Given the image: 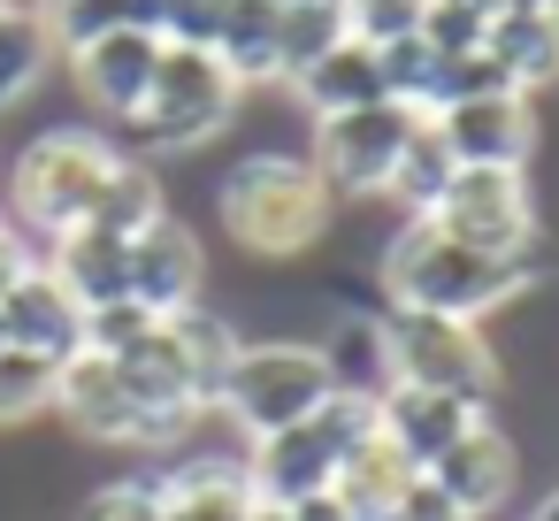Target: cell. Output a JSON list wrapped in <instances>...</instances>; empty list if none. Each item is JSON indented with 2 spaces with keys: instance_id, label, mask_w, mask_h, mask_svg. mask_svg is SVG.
Wrapping results in <instances>:
<instances>
[{
  "instance_id": "6da1fadb",
  "label": "cell",
  "mask_w": 559,
  "mask_h": 521,
  "mask_svg": "<svg viewBox=\"0 0 559 521\" xmlns=\"http://www.w3.org/2000/svg\"><path fill=\"white\" fill-rule=\"evenodd\" d=\"M330 208L337 200L314 177V162L307 154H276V146L230 162L223 185H215V215H223L230 246L253 253V261H299L307 246H322L330 238Z\"/></svg>"
},
{
  "instance_id": "7a4b0ae2",
  "label": "cell",
  "mask_w": 559,
  "mask_h": 521,
  "mask_svg": "<svg viewBox=\"0 0 559 521\" xmlns=\"http://www.w3.org/2000/svg\"><path fill=\"white\" fill-rule=\"evenodd\" d=\"M536 284V253L528 261H490V253H467L452 246L437 223H399L391 246H383V292L391 307H414V315H460V322H483L490 307H506L513 292Z\"/></svg>"
},
{
  "instance_id": "3957f363",
  "label": "cell",
  "mask_w": 559,
  "mask_h": 521,
  "mask_svg": "<svg viewBox=\"0 0 559 521\" xmlns=\"http://www.w3.org/2000/svg\"><path fill=\"white\" fill-rule=\"evenodd\" d=\"M116 154H123L116 139L78 131V123L39 131V139L9 162V208H0V215H9L24 238H62V230H78V223L93 215V200H100Z\"/></svg>"
},
{
  "instance_id": "277c9868",
  "label": "cell",
  "mask_w": 559,
  "mask_h": 521,
  "mask_svg": "<svg viewBox=\"0 0 559 521\" xmlns=\"http://www.w3.org/2000/svg\"><path fill=\"white\" fill-rule=\"evenodd\" d=\"M368 429H376V399L330 391L307 422H292V429H276V437H253L238 467H246V483H253L261 506H299V498H314V490L337 483L345 452H353Z\"/></svg>"
},
{
  "instance_id": "5b68a950",
  "label": "cell",
  "mask_w": 559,
  "mask_h": 521,
  "mask_svg": "<svg viewBox=\"0 0 559 521\" xmlns=\"http://www.w3.org/2000/svg\"><path fill=\"white\" fill-rule=\"evenodd\" d=\"M238 100H246V85L223 70V55H207V47H169V39H162L154 93H146V108H139L123 131H131V146H146V154H200L215 131H230Z\"/></svg>"
},
{
  "instance_id": "8992f818",
  "label": "cell",
  "mask_w": 559,
  "mask_h": 521,
  "mask_svg": "<svg viewBox=\"0 0 559 521\" xmlns=\"http://www.w3.org/2000/svg\"><path fill=\"white\" fill-rule=\"evenodd\" d=\"M330 391H337V383H330L322 345H307V338H261V345H238L230 383H223L215 406H223V414L246 429V445H253V437H276V429L307 422Z\"/></svg>"
},
{
  "instance_id": "52a82bcc",
  "label": "cell",
  "mask_w": 559,
  "mask_h": 521,
  "mask_svg": "<svg viewBox=\"0 0 559 521\" xmlns=\"http://www.w3.org/2000/svg\"><path fill=\"white\" fill-rule=\"evenodd\" d=\"M383 360H391V383L452 391L467 406H490V391H498V353H490L483 322H460V315L391 307L383 315Z\"/></svg>"
},
{
  "instance_id": "ba28073f",
  "label": "cell",
  "mask_w": 559,
  "mask_h": 521,
  "mask_svg": "<svg viewBox=\"0 0 559 521\" xmlns=\"http://www.w3.org/2000/svg\"><path fill=\"white\" fill-rule=\"evenodd\" d=\"M421 223H437L467 253L528 261L536 253V192H528V169H452L444 200Z\"/></svg>"
},
{
  "instance_id": "9c48e42d",
  "label": "cell",
  "mask_w": 559,
  "mask_h": 521,
  "mask_svg": "<svg viewBox=\"0 0 559 521\" xmlns=\"http://www.w3.org/2000/svg\"><path fill=\"white\" fill-rule=\"evenodd\" d=\"M421 131L414 108L376 100V108H345V116H314V177L330 185V200H383L406 139Z\"/></svg>"
},
{
  "instance_id": "30bf717a",
  "label": "cell",
  "mask_w": 559,
  "mask_h": 521,
  "mask_svg": "<svg viewBox=\"0 0 559 521\" xmlns=\"http://www.w3.org/2000/svg\"><path fill=\"white\" fill-rule=\"evenodd\" d=\"M444 139L452 169H528L536 154V100L528 93H490V100H452L429 116Z\"/></svg>"
},
{
  "instance_id": "8fae6325",
  "label": "cell",
  "mask_w": 559,
  "mask_h": 521,
  "mask_svg": "<svg viewBox=\"0 0 559 521\" xmlns=\"http://www.w3.org/2000/svg\"><path fill=\"white\" fill-rule=\"evenodd\" d=\"M200 284H207V246H200L192 223L162 215V223H146V230L131 238V299H139L154 322L200 307Z\"/></svg>"
},
{
  "instance_id": "7c38bea8",
  "label": "cell",
  "mask_w": 559,
  "mask_h": 521,
  "mask_svg": "<svg viewBox=\"0 0 559 521\" xmlns=\"http://www.w3.org/2000/svg\"><path fill=\"white\" fill-rule=\"evenodd\" d=\"M154 62H162V39L154 32H100L93 47H78L70 55V78H78V93L108 116V123H131L139 108H146V93H154Z\"/></svg>"
},
{
  "instance_id": "4fadbf2b",
  "label": "cell",
  "mask_w": 559,
  "mask_h": 521,
  "mask_svg": "<svg viewBox=\"0 0 559 521\" xmlns=\"http://www.w3.org/2000/svg\"><path fill=\"white\" fill-rule=\"evenodd\" d=\"M55 414H62L85 445H146L139 406H131V391H123V376H116L108 353H70V360L55 368Z\"/></svg>"
},
{
  "instance_id": "5bb4252c",
  "label": "cell",
  "mask_w": 559,
  "mask_h": 521,
  "mask_svg": "<svg viewBox=\"0 0 559 521\" xmlns=\"http://www.w3.org/2000/svg\"><path fill=\"white\" fill-rule=\"evenodd\" d=\"M421 475H429V483H437V490H444V498H452L467 521H483V513H498V506L513 498L521 452H513V437H506V429L483 414V422H475V429H467L452 452H437Z\"/></svg>"
},
{
  "instance_id": "9a60e30c",
  "label": "cell",
  "mask_w": 559,
  "mask_h": 521,
  "mask_svg": "<svg viewBox=\"0 0 559 521\" xmlns=\"http://www.w3.org/2000/svg\"><path fill=\"white\" fill-rule=\"evenodd\" d=\"M0 345H16V353H39V360H70V353H85V307L47 276V261L0 299Z\"/></svg>"
},
{
  "instance_id": "2e32d148",
  "label": "cell",
  "mask_w": 559,
  "mask_h": 521,
  "mask_svg": "<svg viewBox=\"0 0 559 521\" xmlns=\"http://www.w3.org/2000/svg\"><path fill=\"white\" fill-rule=\"evenodd\" d=\"M483 422V406H467V399H452V391H414V383H391L383 399H376V429L414 460V467H429L437 452H452L467 429Z\"/></svg>"
},
{
  "instance_id": "e0dca14e",
  "label": "cell",
  "mask_w": 559,
  "mask_h": 521,
  "mask_svg": "<svg viewBox=\"0 0 559 521\" xmlns=\"http://www.w3.org/2000/svg\"><path fill=\"white\" fill-rule=\"evenodd\" d=\"M47 276L93 315V307H108V299H131V246L123 238H108V230H93V223H78V230H62V238H47Z\"/></svg>"
},
{
  "instance_id": "ac0fdd59",
  "label": "cell",
  "mask_w": 559,
  "mask_h": 521,
  "mask_svg": "<svg viewBox=\"0 0 559 521\" xmlns=\"http://www.w3.org/2000/svg\"><path fill=\"white\" fill-rule=\"evenodd\" d=\"M414 475H421V467H414L383 429H368V437L345 452V467H337L330 498L345 506V521H391V506H399V490H406Z\"/></svg>"
},
{
  "instance_id": "d6986e66",
  "label": "cell",
  "mask_w": 559,
  "mask_h": 521,
  "mask_svg": "<svg viewBox=\"0 0 559 521\" xmlns=\"http://www.w3.org/2000/svg\"><path fill=\"white\" fill-rule=\"evenodd\" d=\"M483 55H490L498 78H506L513 93H528V100H536L544 85H559V32L544 24V9H498Z\"/></svg>"
},
{
  "instance_id": "ffe728a7",
  "label": "cell",
  "mask_w": 559,
  "mask_h": 521,
  "mask_svg": "<svg viewBox=\"0 0 559 521\" xmlns=\"http://www.w3.org/2000/svg\"><path fill=\"white\" fill-rule=\"evenodd\" d=\"M154 490H162V521H246L253 513V483L238 460H185Z\"/></svg>"
},
{
  "instance_id": "44dd1931",
  "label": "cell",
  "mask_w": 559,
  "mask_h": 521,
  "mask_svg": "<svg viewBox=\"0 0 559 521\" xmlns=\"http://www.w3.org/2000/svg\"><path fill=\"white\" fill-rule=\"evenodd\" d=\"M292 93L307 100V116H345V108H376L383 78H376V47L368 39H337L314 70L292 78Z\"/></svg>"
},
{
  "instance_id": "7402d4cb",
  "label": "cell",
  "mask_w": 559,
  "mask_h": 521,
  "mask_svg": "<svg viewBox=\"0 0 559 521\" xmlns=\"http://www.w3.org/2000/svg\"><path fill=\"white\" fill-rule=\"evenodd\" d=\"M169 338H177V353H185V376H192V399H200V414H215V399H223V383H230V360H238V322L230 315H215V307H185V315H169Z\"/></svg>"
},
{
  "instance_id": "603a6c76",
  "label": "cell",
  "mask_w": 559,
  "mask_h": 521,
  "mask_svg": "<svg viewBox=\"0 0 559 521\" xmlns=\"http://www.w3.org/2000/svg\"><path fill=\"white\" fill-rule=\"evenodd\" d=\"M169 215V192H162V177H154V162H139V154H116V169H108V185H100V200H93V230H108V238H139L146 223H162Z\"/></svg>"
},
{
  "instance_id": "cb8c5ba5",
  "label": "cell",
  "mask_w": 559,
  "mask_h": 521,
  "mask_svg": "<svg viewBox=\"0 0 559 521\" xmlns=\"http://www.w3.org/2000/svg\"><path fill=\"white\" fill-rule=\"evenodd\" d=\"M276 16H284V0H230V16H223V70L253 93V85H276Z\"/></svg>"
},
{
  "instance_id": "d4e9b609",
  "label": "cell",
  "mask_w": 559,
  "mask_h": 521,
  "mask_svg": "<svg viewBox=\"0 0 559 521\" xmlns=\"http://www.w3.org/2000/svg\"><path fill=\"white\" fill-rule=\"evenodd\" d=\"M337 39H353L345 0H284V16H276V85H292L299 70H314Z\"/></svg>"
},
{
  "instance_id": "484cf974",
  "label": "cell",
  "mask_w": 559,
  "mask_h": 521,
  "mask_svg": "<svg viewBox=\"0 0 559 521\" xmlns=\"http://www.w3.org/2000/svg\"><path fill=\"white\" fill-rule=\"evenodd\" d=\"M322 360H330V383H337V391L383 399V391H391V360H383V315H337V330H330Z\"/></svg>"
},
{
  "instance_id": "4316f807",
  "label": "cell",
  "mask_w": 559,
  "mask_h": 521,
  "mask_svg": "<svg viewBox=\"0 0 559 521\" xmlns=\"http://www.w3.org/2000/svg\"><path fill=\"white\" fill-rule=\"evenodd\" d=\"M444 185H452V154H444V139H437L429 116H421V131L406 139V154H399V169H391V185H383V200L414 223V215H429V208L444 200Z\"/></svg>"
},
{
  "instance_id": "83f0119b",
  "label": "cell",
  "mask_w": 559,
  "mask_h": 521,
  "mask_svg": "<svg viewBox=\"0 0 559 521\" xmlns=\"http://www.w3.org/2000/svg\"><path fill=\"white\" fill-rule=\"evenodd\" d=\"M47 62H55V39H47V24L0 16V116H9L16 100H32V85L47 78Z\"/></svg>"
},
{
  "instance_id": "f1b7e54d",
  "label": "cell",
  "mask_w": 559,
  "mask_h": 521,
  "mask_svg": "<svg viewBox=\"0 0 559 521\" xmlns=\"http://www.w3.org/2000/svg\"><path fill=\"white\" fill-rule=\"evenodd\" d=\"M39 414H55V360L0 345V429L39 422Z\"/></svg>"
},
{
  "instance_id": "f546056e",
  "label": "cell",
  "mask_w": 559,
  "mask_h": 521,
  "mask_svg": "<svg viewBox=\"0 0 559 521\" xmlns=\"http://www.w3.org/2000/svg\"><path fill=\"white\" fill-rule=\"evenodd\" d=\"M437 62H460V55H483L490 39V9H475V0H429L421 9V32H414Z\"/></svg>"
},
{
  "instance_id": "4dcf8cb0",
  "label": "cell",
  "mask_w": 559,
  "mask_h": 521,
  "mask_svg": "<svg viewBox=\"0 0 559 521\" xmlns=\"http://www.w3.org/2000/svg\"><path fill=\"white\" fill-rule=\"evenodd\" d=\"M376 78H383V100H399V108H414V116H429V85H437V55H429L421 39H391V47H376Z\"/></svg>"
},
{
  "instance_id": "1f68e13d",
  "label": "cell",
  "mask_w": 559,
  "mask_h": 521,
  "mask_svg": "<svg viewBox=\"0 0 559 521\" xmlns=\"http://www.w3.org/2000/svg\"><path fill=\"white\" fill-rule=\"evenodd\" d=\"M47 39H55V55H78V47H93L100 32H123V0H47Z\"/></svg>"
},
{
  "instance_id": "d6a6232c",
  "label": "cell",
  "mask_w": 559,
  "mask_h": 521,
  "mask_svg": "<svg viewBox=\"0 0 559 521\" xmlns=\"http://www.w3.org/2000/svg\"><path fill=\"white\" fill-rule=\"evenodd\" d=\"M421 9H429V0H345V24H353V39L391 47V39L421 32Z\"/></svg>"
},
{
  "instance_id": "836d02e7",
  "label": "cell",
  "mask_w": 559,
  "mask_h": 521,
  "mask_svg": "<svg viewBox=\"0 0 559 521\" xmlns=\"http://www.w3.org/2000/svg\"><path fill=\"white\" fill-rule=\"evenodd\" d=\"M146 330H154V315H146L139 299H108V307L85 315V353H108V360H116V353H131Z\"/></svg>"
},
{
  "instance_id": "e575fe53",
  "label": "cell",
  "mask_w": 559,
  "mask_h": 521,
  "mask_svg": "<svg viewBox=\"0 0 559 521\" xmlns=\"http://www.w3.org/2000/svg\"><path fill=\"white\" fill-rule=\"evenodd\" d=\"M223 16H230V0H169V16H162V39L169 47H207L223 39Z\"/></svg>"
},
{
  "instance_id": "d590c367",
  "label": "cell",
  "mask_w": 559,
  "mask_h": 521,
  "mask_svg": "<svg viewBox=\"0 0 559 521\" xmlns=\"http://www.w3.org/2000/svg\"><path fill=\"white\" fill-rule=\"evenodd\" d=\"M78 521H162V490L154 483H100L78 506Z\"/></svg>"
},
{
  "instance_id": "8d00e7d4",
  "label": "cell",
  "mask_w": 559,
  "mask_h": 521,
  "mask_svg": "<svg viewBox=\"0 0 559 521\" xmlns=\"http://www.w3.org/2000/svg\"><path fill=\"white\" fill-rule=\"evenodd\" d=\"M391 521H467V513H460V506H452V498H444V490H437L429 475H414V483L399 490V506H391Z\"/></svg>"
},
{
  "instance_id": "74e56055",
  "label": "cell",
  "mask_w": 559,
  "mask_h": 521,
  "mask_svg": "<svg viewBox=\"0 0 559 521\" xmlns=\"http://www.w3.org/2000/svg\"><path fill=\"white\" fill-rule=\"evenodd\" d=\"M32 269H39V246H32L16 223H0V299H9V292L32 276Z\"/></svg>"
},
{
  "instance_id": "f35d334b",
  "label": "cell",
  "mask_w": 559,
  "mask_h": 521,
  "mask_svg": "<svg viewBox=\"0 0 559 521\" xmlns=\"http://www.w3.org/2000/svg\"><path fill=\"white\" fill-rule=\"evenodd\" d=\"M162 16H169V0H123V24L131 32H154L162 39Z\"/></svg>"
},
{
  "instance_id": "ab89813d",
  "label": "cell",
  "mask_w": 559,
  "mask_h": 521,
  "mask_svg": "<svg viewBox=\"0 0 559 521\" xmlns=\"http://www.w3.org/2000/svg\"><path fill=\"white\" fill-rule=\"evenodd\" d=\"M292 521H345V506H337L330 490H314V498H299V506H292Z\"/></svg>"
},
{
  "instance_id": "60d3db41",
  "label": "cell",
  "mask_w": 559,
  "mask_h": 521,
  "mask_svg": "<svg viewBox=\"0 0 559 521\" xmlns=\"http://www.w3.org/2000/svg\"><path fill=\"white\" fill-rule=\"evenodd\" d=\"M246 521H292V506H261V498H253V513H246Z\"/></svg>"
},
{
  "instance_id": "b9f144b4",
  "label": "cell",
  "mask_w": 559,
  "mask_h": 521,
  "mask_svg": "<svg viewBox=\"0 0 559 521\" xmlns=\"http://www.w3.org/2000/svg\"><path fill=\"white\" fill-rule=\"evenodd\" d=\"M528 521H559V490H544V506H536Z\"/></svg>"
},
{
  "instance_id": "7bdbcfd3",
  "label": "cell",
  "mask_w": 559,
  "mask_h": 521,
  "mask_svg": "<svg viewBox=\"0 0 559 521\" xmlns=\"http://www.w3.org/2000/svg\"><path fill=\"white\" fill-rule=\"evenodd\" d=\"M544 24H551V32H559V0H544Z\"/></svg>"
},
{
  "instance_id": "ee69618b",
  "label": "cell",
  "mask_w": 559,
  "mask_h": 521,
  "mask_svg": "<svg viewBox=\"0 0 559 521\" xmlns=\"http://www.w3.org/2000/svg\"><path fill=\"white\" fill-rule=\"evenodd\" d=\"M0 223H9V215H0Z\"/></svg>"
}]
</instances>
